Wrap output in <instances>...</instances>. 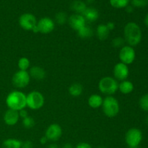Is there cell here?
Masks as SVG:
<instances>
[{
  "label": "cell",
  "instance_id": "83f0119b",
  "mask_svg": "<svg viewBox=\"0 0 148 148\" xmlns=\"http://www.w3.org/2000/svg\"><path fill=\"white\" fill-rule=\"evenodd\" d=\"M125 40L124 38L116 37L112 40V46L114 48H122L125 46Z\"/></svg>",
  "mask_w": 148,
  "mask_h": 148
},
{
  "label": "cell",
  "instance_id": "60d3db41",
  "mask_svg": "<svg viewBox=\"0 0 148 148\" xmlns=\"http://www.w3.org/2000/svg\"><path fill=\"white\" fill-rule=\"evenodd\" d=\"M98 148H106L105 147H98Z\"/></svg>",
  "mask_w": 148,
  "mask_h": 148
},
{
  "label": "cell",
  "instance_id": "5bb4252c",
  "mask_svg": "<svg viewBox=\"0 0 148 148\" xmlns=\"http://www.w3.org/2000/svg\"><path fill=\"white\" fill-rule=\"evenodd\" d=\"M3 119L7 125L10 126V127L14 126L17 124L19 119H20L18 111L12 109H8L4 113Z\"/></svg>",
  "mask_w": 148,
  "mask_h": 148
},
{
  "label": "cell",
  "instance_id": "f1b7e54d",
  "mask_svg": "<svg viewBox=\"0 0 148 148\" xmlns=\"http://www.w3.org/2000/svg\"><path fill=\"white\" fill-rule=\"evenodd\" d=\"M140 106L143 111H148V94H145L140 98Z\"/></svg>",
  "mask_w": 148,
  "mask_h": 148
},
{
  "label": "cell",
  "instance_id": "d6a6232c",
  "mask_svg": "<svg viewBox=\"0 0 148 148\" xmlns=\"http://www.w3.org/2000/svg\"><path fill=\"white\" fill-rule=\"evenodd\" d=\"M18 113H19V116H20V118H22L23 119L26 118L27 116H28V112H27V111L25 109V108L20 110V111H18Z\"/></svg>",
  "mask_w": 148,
  "mask_h": 148
},
{
  "label": "cell",
  "instance_id": "2e32d148",
  "mask_svg": "<svg viewBox=\"0 0 148 148\" xmlns=\"http://www.w3.org/2000/svg\"><path fill=\"white\" fill-rule=\"evenodd\" d=\"M82 15L83 16L86 22L93 23V22L96 21L99 17V12H98V10L94 7H87Z\"/></svg>",
  "mask_w": 148,
  "mask_h": 148
},
{
  "label": "cell",
  "instance_id": "44dd1931",
  "mask_svg": "<svg viewBox=\"0 0 148 148\" xmlns=\"http://www.w3.org/2000/svg\"><path fill=\"white\" fill-rule=\"evenodd\" d=\"M83 92V87L79 83H73L69 86V93L72 97H79L80 96Z\"/></svg>",
  "mask_w": 148,
  "mask_h": 148
},
{
  "label": "cell",
  "instance_id": "74e56055",
  "mask_svg": "<svg viewBox=\"0 0 148 148\" xmlns=\"http://www.w3.org/2000/svg\"><path fill=\"white\" fill-rule=\"evenodd\" d=\"M48 148H59V147L57 145L55 144V143H52V144L49 145Z\"/></svg>",
  "mask_w": 148,
  "mask_h": 148
},
{
  "label": "cell",
  "instance_id": "8992f818",
  "mask_svg": "<svg viewBox=\"0 0 148 148\" xmlns=\"http://www.w3.org/2000/svg\"><path fill=\"white\" fill-rule=\"evenodd\" d=\"M143 140V133L137 128H131L127 132L125 142L130 148H138Z\"/></svg>",
  "mask_w": 148,
  "mask_h": 148
},
{
  "label": "cell",
  "instance_id": "1f68e13d",
  "mask_svg": "<svg viewBox=\"0 0 148 148\" xmlns=\"http://www.w3.org/2000/svg\"><path fill=\"white\" fill-rule=\"evenodd\" d=\"M75 148H92V146L88 143H85V142H82V143H78L76 145Z\"/></svg>",
  "mask_w": 148,
  "mask_h": 148
},
{
  "label": "cell",
  "instance_id": "8d00e7d4",
  "mask_svg": "<svg viewBox=\"0 0 148 148\" xmlns=\"http://www.w3.org/2000/svg\"><path fill=\"white\" fill-rule=\"evenodd\" d=\"M62 148H74V147H73V145H72V144H70V143H66V144L64 145Z\"/></svg>",
  "mask_w": 148,
  "mask_h": 148
},
{
  "label": "cell",
  "instance_id": "cb8c5ba5",
  "mask_svg": "<svg viewBox=\"0 0 148 148\" xmlns=\"http://www.w3.org/2000/svg\"><path fill=\"white\" fill-rule=\"evenodd\" d=\"M130 0H109L110 4L116 9L125 8L129 5Z\"/></svg>",
  "mask_w": 148,
  "mask_h": 148
},
{
  "label": "cell",
  "instance_id": "4fadbf2b",
  "mask_svg": "<svg viewBox=\"0 0 148 148\" xmlns=\"http://www.w3.org/2000/svg\"><path fill=\"white\" fill-rule=\"evenodd\" d=\"M68 23L70 27L77 32L81 28L86 25V21L82 14H73L68 18Z\"/></svg>",
  "mask_w": 148,
  "mask_h": 148
},
{
  "label": "cell",
  "instance_id": "d6986e66",
  "mask_svg": "<svg viewBox=\"0 0 148 148\" xmlns=\"http://www.w3.org/2000/svg\"><path fill=\"white\" fill-rule=\"evenodd\" d=\"M71 10L75 12V14H82L86 10V4L81 0H75L70 5Z\"/></svg>",
  "mask_w": 148,
  "mask_h": 148
},
{
  "label": "cell",
  "instance_id": "ba28073f",
  "mask_svg": "<svg viewBox=\"0 0 148 148\" xmlns=\"http://www.w3.org/2000/svg\"><path fill=\"white\" fill-rule=\"evenodd\" d=\"M119 59L121 62L125 64L129 65L131 64L134 62V59L136 57V53L134 48L130 46H124L120 49Z\"/></svg>",
  "mask_w": 148,
  "mask_h": 148
},
{
  "label": "cell",
  "instance_id": "277c9868",
  "mask_svg": "<svg viewBox=\"0 0 148 148\" xmlns=\"http://www.w3.org/2000/svg\"><path fill=\"white\" fill-rule=\"evenodd\" d=\"M98 89L107 96L113 95L119 90V82L112 77H104L98 82Z\"/></svg>",
  "mask_w": 148,
  "mask_h": 148
},
{
  "label": "cell",
  "instance_id": "8fae6325",
  "mask_svg": "<svg viewBox=\"0 0 148 148\" xmlns=\"http://www.w3.org/2000/svg\"><path fill=\"white\" fill-rule=\"evenodd\" d=\"M114 78L117 81H124L128 78L129 75H130V70H129L128 65L122 63V62H119L114 66Z\"/></svg>",
  "mask_w": 148,
  "mask_h": 148
},
{
  "label": "cell",
  "instance_id": "ffe728a7",
  "mask_svg": "<svg viewBox=\"0 0 148 148\" xmlns=\"http://www.w3.org/2000/svg\"><path fill=\"white\" fill-rule=\"evenodd\" d=\"M110 30H108L106 24H100L97 27L96 29V35L98 39L101 40H105L109 36Z\"/></svg>",
  "mask_w": 148,
  "mask_h": 148
},
{
  "label": "cell",
  "instance_id": "4dcf8cb0",
  "mask_svg": "<svg viewBox=\"0 0 148 148\" xmlns=\"http://www.w3.org/2000/svg\"><path fill=\"white\" fill-rule=\"evenodd\" d=\"M21 148H33V143L30 140H27L22 143Z\"/></svg>",
  "mask_w": 148,
  "mask_h": 148
},
{
  "label": "cell",
  "instance_id": "d4e9b609",
  "mask_svg": "<svg viewBox=\"0 0 148 148\" xmlns=\"http://www.w3.org/2000/svg\"><path fill=\"white\" fill-rule=\"evenodd\" d=\"M67 14L64 12H59L55 15V23L58 25H64L65 23L68 22Z\"/></svg>",
  "mask_w": 148,
  "mask_h": 148
},
{
  "label": "cell",
  "instance_id": "d590c367",
  "mask_svg": "<svg viewBox=\"0 0 148 148\" xmlns=\"http://www.w3.org/2000/svg\"><path fill=\"white\" fill-rule=\"evenodd\" d=\"M125 10H126V12L128 13H132L133 12V11H134V8H133V7L130 5H128L127 7H126Z\"/></svg>",
  "mask_w": 148,
  "mask_h": 148
},
{
  "label": "cell",
  "instance_id": "836d02e7",
  "mask_svg": "<svg viewBox=\"0 0 148 148\" xmlns=\"http://www.w3.org/2000/svg\"><path fill=\"white\" fill-rule=\"evenodd\" d=\"M106 25L107 26V27H108V29L110 31H111V30H113L115 28V24L113 22H108V23H107L106 24Z\"/></svg>",
  "mask_w": 148,
  "mask_h": 148
},
{
  "label": "cell",
  "instance_id": "52a82bcc",
  "mask_svg": "<svg viewBox=\"0 0 148 148\" xmlns=\"http://www.w3.org/2000/svg\"><path fill=\"white\" fill-rule=\"evenodd\" d=\"M30 82V76L27 71L19 70L13 75L12 82L15 88L23 89L26 88Z\"/></svg>",
  "mask_w": 148,
  "mask_h": 148
},
{
  "label": "cell",
  "instance_id": "30bf717a",
  "mask_svg": "<svg viewBox=\"0 0 148 148\" xmlns=\"http://www.w3.org/2000/svg\"><path fill=\"white\" fill-rule=\"evenodd\" d=\"M36 26L38 30V33L42 34H49L54 30L55 22L50 17H44L37 22Z\"/></svg>",
  "mask_w": 148,
  "mask_h": 148
},
{
  "label": "cell",
  "instance_id": "3957f363",
  "mask_svg": "<svg viewBox=\"0 0 148 148\" xmlns=\"http://www.w3.org/2000/svg\"><path fill=\"white\" fill-rule=\"evenodd\" d=\"M101 107L103 114L108 118L116 116L120 111L119 103L113 95H108L103 98Z\"/></svg>",
  "mask_w": 148,
  "mask_h": 148
},
{
  "label": "cell",
  "instance_id": "f546056e",
  "mask_svg": "<svg viewBox=\"0 0 148 148\" xmlns=\"http://www.w3.org/2000/svg\"><path fill=\"white\" fill-rule=\"evenodd\" d=\"M132 7L142 8L148 5V0H132Z\"/></svg>",
  "mask_w": 148,
  "mask_h": 148
},
{
  "label": "cell",
  "instance_id": "4316f807",
  "mask_svg": "<svg viewBox=\"0 0 148 148\" xmlns=\"http://www.w3.org/2000/svg\"><path fill=\"white\" fill-rule=\"evenodd\" d=\"M23 125L26 129H31L35 126L34 119L30 116H27L23 119Z\"/></svg>",
  "mask_w": 148,
  "mask_h": 148
},
{
  "label": "cell",
  "instance_id": "ab89813d",
  "mask_svg": "<svg viewBox=\"0 0 148 148\" xmlns=\"http://www.w3.org/2000/svg\"><path fill=\"white\" fill-rule=\"evenodd\" d=\"M87 1H88V3H90H90H92L94 1H95V0H86Z\"/></svg>",
  "mask_w": 148,
  "mask_h": 148
},
{
  "label": "cell",
  "instance_id": "9c48e42d",
  "mask_svg": "<svg viewBox=\"0 0 148 148\" xmlns=\"http://www.w3.org/2000/svg\"><path fill=\"white\" fill-rule=\"evenodd\" d=\"M37 22L36 17L30 13H24L19 18L20 26L27 31H32L37 25Z\"/></svg>",
  "mask_w": 148,
  "mask_h": 148
},
{
  "label": "cell",
  "instance_id": "7c38bea8",
  "mask_svg": "<svg viewBox=\"0 0 148 148\" xmlns=\"http://www.w3.org/2000/svg\"><path fill=\"white\" fill-rule=\"evenodd\" d=\"M62 135V128L59 124H52L48 127L45 136L49 141L56 142Z\"/></svg>",
  "mask_w": 148,
  "mask_h": 148
},
{
  "label": "cell",
  "instance_id": "484cf974",
  "mask_svg": "<svg viewBox=\"0 0 148 148\" xmlns=\"http://www.w3.org/2000/svg\"><path fill=\"white\" fill-rule=\"evenodd\" d=\"M30 60L26 57H21L18 60V62H17L19 70L27 71V69L30 68Z\"/></svg>",
  "mask_w": 148,
  "mask_h": 148
},
{
  "label": "cell",
  "instance_id": "e0dca14e",
  "mask_svg": "<svg viewBox=\"0 0 148 148\" xmlns=\"http://www.w3.org/2000/svg\"><path fill=\"white\" fill-rule=\"evenodd\" d=\"M103 101V98L101 95L92 94L89 97L88 100V103L89 106L92 108H98L101 107Z\"/></svg>",
  "mask_w": 148,
  "mask_h": 148
},
{
  "label": "cell",
  "instance_id": "6da1fadb",
  "mask_svg": "<svg viewBox=\"0 0 148 148\" xmlns=\"http://www.w3.org/2000/svg\"><path fill=\"white\" fill-rule=\"evenodd\" d=\"M124 38L128 46H137L142 40V30L140 26L134 22L128 23L124 28Z\"/></svg>",
  "mask_w": 148,
  "mask_h": 148
},
{
  "label": "cell",
  "instance_id": "e575fe53",
  "mask_svg": "<svg viewBox=\"0 0 148 148\" xmlns=\"http://www.w3.org/2000/svg\"><path fill=\"white\" fill-rule=\"evenodd\" d=\"M48 141H49V140H48V139L46 138V136H45V135L43 136V137H40V144H41V145H45V144H46Z\"/></svg>",
  "mask_w": 148,
  "mask_h": 148
},
{
  "label": "cell",
  "instance_id": "5b68a950",
  "mask_svg": "<svg viewBox=\"0 0 148 148\" xmlns=\"http://www.w3.org/2000/svg\"><path fill=\"white\" fill-rule=\"evenodd\" d=\"M44 103V96L39 91H31L26 95V106L30 109L38 110L43 106Z\"/></svg>",
  "mask_w": 148,
  "mask_h": 148
},
{
  "label": "cell",
  "instance_id": "f35d334b",
  "mask_svg": "<svg viewBox=\"0 0 148 148\" xmlns=\"http://www.w3.org/2000/svg\"><path fill=\"white\" fill-rule=\"evenodd\" d=\"M145 24L148 27V14L146 15L145 18Z\"/></svg>",
  "mask_w": 148,
  "mask_h": 148
},
{
  "label": "cell",
  "instance_id": "ac0fdd59",
  "mask_svg": "<svg viewBox=\"0 0 148 148\" xmlns=\"http://www.w3.org/2000/svg\"><path fill=\"white\" fill-rule=\"evenodd\" d=\"M119 90L122 94L128 95L134 90V85L131 81L127 79L121 81L120 83H119Z\"/></svg>",
  "mask_w": 148,
  "mask_h": 148
},
{
  "label": "cell",
  "instance_id": "9a60e30c",
  "mask_svg": "<svg viewBox=\"0 0 148 148\" xmlns=\"http://www.w3.org/2000/svg\"><path fill=\"white\" fill-rule=\"evenodd\" d=\"M30 78H33L38 81H41L45 79L46 76V72L42 67L38 66H32L28 72Z\"/></svg>",
  "mask_w": 148,
  "mask_h": 148
},
{
  "label": "cell",
  "instance_id": "7a4b0ae2",
  "mask_svg": "<svg viewBox=\"0 0 148 148\" xmlns=\"http://www.w3.org/2000/svg\"><path fill=\"white\" fill-rule=\"evenodd\" d=\"M6 104L9 109L19 111L26 107V95L19 90L10 92L6 98Z\"/></svg>",
  "mask_w": 148,
  "mask_h": 148
},
{
  "label": "cell",
  "instance_id": "7402d4cb",
  "mask_svg": "<svg viewBox=\"0 0 148 148\" xmlns=\"http://www.w3.org/2000/svg\"><path fill=\"white\" fill-rule=\"evenodd\" d=\"M22 142L14 138H9L4 140L2 143L3 148H21Z\"/></svg>",
  "mask_w": 148,
  "mask_h": 148
},
{
  "label": "cell",
  "instance_id": "603a6c76",
  "mask_svg": "<svg viewBox=\"0 0 148 148\" xmlns=\"http://www.w3.org/2000/svg\"><path fill=\"white\" fill-rule=\"evenodd\" d=\"M77 33L78 36L80 37L81 38H89L92 37L93 35V31H92V28L87 25L80 30H78Z\"/></svg>",
  "mask_w": 148,
  "mask_h": 148
}]
</instances>
